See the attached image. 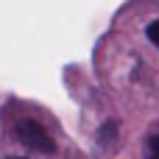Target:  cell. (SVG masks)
I'll return each instance as SVG.
<instances>
[{
  "instance_id": "obj_1",
  "label": "cell",
  "mask_w": 159,
  "mask_h": 159,
  "mask_svg": "<svg viewBox=\"0 0 159 159\" xmlns=\"http://www.w3.org/2000/svg\"><path fill=\"white\" fill-rule=\"evenodd\" d=\"M17 140H20L25 148L39 151V154H53V151H56V143H53V137L45 131V126L36 123V120H28V117L17 123Z\"/></svg>"
},
{
  "instance_id": "obj_3",
  "label": "cell",
  "mask_w": 159,
  "mask_h": 159,
  "mask_svg": "<svg viewBox=\"0 0 159 159\" xmlns=\"http://www.w3.org/2000/svg\"><path fill=\"white\" fill-rule=\"evenodd\" d=\"M148 159H159V134L151 137V143H148Z\"/></svg>"
},
{
  "instance_id": "obj_2",
  "label": "cell",
  "mask_w": 159,
  "mask_h": 159,
  "mask_svg": "<svg viewBox=\"0 0 159 159\" xmlns=\"http://www.w3.org/2000/svg\"><path fill=\"white\" fill-rule=\"evenodd\" d=\"M148 39H151V42L159 48V20H154V22L148 25Z\"/></svg>"
},
{
  "instance_id": "obj_4",
  "label": "cell",
  "mask_w": 159,
  "mask_h": 159,
  "mask_svg": "<svg viewBox=\"0 0 159 159\" xmlns=\"http://www.w3.org/2000/svg\"><path fill=\"white\" fill-rule=\"evenodd\" d=\"M8 159H22V157H8Z\"/></svg>"
}]
</instances>
